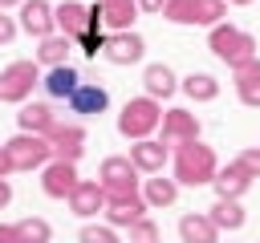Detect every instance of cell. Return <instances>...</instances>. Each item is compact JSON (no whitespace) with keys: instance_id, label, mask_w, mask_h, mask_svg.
Masks as SVG:
<instances>
[{"instance_id":"20","label":"cell","mask_w":260,"mask_h":243,"mask_svg":"<svg viewBox=\"0 0 260 243\" xmlns=\"http://www.w3.org/2000/svg\"><path fill=\"white\" fill-rule=\"evenodd\" d=\"M252 182L256 178H248L236 162H228V166H219L215 170V178H211V186H215V198H244L248 190H252Z\"/></svg>"},{"instance_id":"13","label":"cell","mask_w":260,"mask_h":243,"mask_svg":"<svg viewBox=\"0 0 260 243\" xmlns=\"http://www.w3.org/2000/svg\"><path fill=\"white\" fill-rule=\"evenodd\" d=\"M65 202H69V211H73L77 219H98V211H106V186H102L98 178H93V182L81 178V182L69 190Z\"/></svg>"},{"instance_id":"5","label":"cell","mask_w":260,"mask_h":243,"mask_svg":"<svg viewBox=\"0 0 260 243\" xmlns=\"http://www.w3.org/2000/svg\"><path fill=\"white\" fill-rule=\"evenodd\" d=\"M142 215H146L142 186H118V190H106V223H110V227L130 231Z\"/></svg>"},{"instance_id":"1","label":"cell","mask_w":260,"mask_h":243,"mask_svg":"<svg viewBox=\"0 0 260 243\" xmlns=\"http://www.w3.org/2000/svg\"><path fill=\"white\" fill-rule=\"evenodd\" d=\"M171 162H175V182L179 186H207L219 170V158L207 142H183L171 150Z\"/></svg>"},{"instance_id":"10","label":"cell","mask_w":260,"mask_h":243,"mask_svg":"<svg viewBox=\"0 0 260 243\" xmlns=\"http://www.w3.org/2000/svg\"><path fill=\"white\" fill-rule=\"evenodd\" d=\"M45 138L53 146V158H61V162H77L85 154V126L81 122H57Z\"/></svg>"},{"instance_id":"21","label":"cell","mask_w":260,"mask_h":243,"mask_svg":"<svg viewBox=\"0 0 260 243\" xmlns=\"http://www.w3.org/2000/svg\"><path fill=\"white\" fill-rule=\"evenodd\" d=\"M232 89H236V97H240L248 109H260V57L248 61V65H240V69L232 73Z\"/></svg>"},{"instance_id":"19","label":"cell","mask_w":260,"mask_h":243,"mask_svg":"<svg viewBox=\"0 0 260 243\" xmlns=\"http://www.w3.org/2000/svg\"><path fill=\"white\" fill-rule=\"evenodd\" d=\"M142 89H146V97H154V101H167V97H175L179 93V77H175V69L171 65H146L142 69Z\"/></svg>"},{"instance_id":"24","label":"cell","mask_w":260,"mask_h":243,"mask_svg":"<svg viewBox=\"0 0 260 243\" xmlns=\"http://www.w3.org/2000/svg\"><path fill=\"white\" fill-rule=\"evenodd\" d=\"M179 239L183 243H219V227L207 219V215H183L179 219Z\"/></svg>"},{"instance_id":"28","label":"cell","mask_w":260,"mask_h":243,"mask_svg":"<svg viewBox=\"0 0 260 243\" xmlns=\"http://www.w3.org/2000/svg\"><path fill=\"white\" fill-rule=\"evenodd\" d=\"M228 16V0H195V12H191V24H203V28H215L219 20Z\"/></svg>"},{"instance_id":"27","label":"cell","mask_w":260,"mask_h":243,"mask_svg":"<svg viewBox=\"0 0 260 243\" xmlns=\"http://www.w3.org/2000/svg\"><path fill=\"white\" fill-rule=\"evenodd\" d=\"M142 198H146V207H171L179 198V182L167 178V174H150L142 182Z\"/></svg>"},{"instance_id":"25","label":"cell","mask_w":260,"mask_h":243,"mask_svg":"<svg viewBox=\"0 0 260 243\" xmlns=\"http://www.w3.org/2000/svg\"><path fill=\"white\" fill-rule=\"evenodd\" d=\"M65 57H73V36H61V32H53V36H45V40H37V65H65Z\"/></svg>"},{"instance_id":"34","label":"cell","mask_w":260,"mask_h":243,"mask_svg":"<svg viewBox=\"0 0 260 243\" xmlns=\"http://www.w3.org/2000/svg\"><path fill=\"white\" fill-rule=\"evenodd\" d=\"M0 243H20V235H16V223H0Z\"/></svg>"},{"instance_id":"15","label":"cell","mask_w":260,"mask_h":243,"mask_svg":"<svg viewBox=\"0 0 260 243\" xmlns=\"http://www.w3.org/2000/svg\"><path fill=\"white\" fill-rule=\"evenodd\" d=\"M57 122H61V117H57L53 101H24L20 113H16V130H20V134H49Z\"/></svg>"},{"instance_id":"16","label":"cell","mask_w":260,"mask_h":243,"mask_svg":"<svg viewBox=\"0 0 260 243\" xmlns=\"http://www.w3.org/2000/svg\"><path fill=\"white\" fill-rule=\"evenodd\" d=\"M98 182H102L106 190H118V186H142V182H138V170H134V162H130L126 154H110V158H102V166H98Z\"/></svg>"},{"instance_id":"33","label":"cell","mask_w":260,"mask_h":243,"mask_svg":"<svg viewBox=\"0 0 260 243\" xmlns=\"http://www.w3.org/2000/svg\"><path fill=\"white\" fill-rule=\"evenodd\" d=\"M16 32H20V24H16L8 12H0V45H12V40H16Z\"/></svg>"},{"instance_id":"38","label":"cell","mask_w":260,"mask_h":243,"mask_svg":"<svg viewBox=\"0 0 260 243\" xmlns=\"http://www.w3.org/2000/svg\"><path fill=\"white\" fill-rule=\"evenodd\" d=\"M12 4H24V0H0V12H4V8H12Z\"/></svg>"},{"instance_id":"9","label":"cell","mask_w":260,"mask_h":243,"mask_svg":"<svg viewBox=\"0 0 260 243\" xmlns=\"http://www.w3.org/2000/svg\"><path fill=\"white\" fill-rule=\"evenodd\" d=\"M65 109H69L73 117H102V113L110 109V89L98 85V81H81V85L69 93Z\"/></svg>"},{"instance_id":"3","label":"cell","mask_w":260,"mask_h":243,"mask_svg":"<svg viewBox=\"0 0 260 243\" xmlns=\"http://www.w3.org/2000/svg\"><path fill=\"white\" fill-rule=\"evenodd\" d=\"M158 122H162V105L142 93V97H130V101L122 105V113H118V134L130 138V142H138V138H150V134L158 130Z\"/></svg>"},{"instance_id":"29","label":"cell","mask_w":260,"mask_h":243,"mask_svg":"<svg viewBox=\"0 0 260 243\" xmlns=\"http://www.w3.org/2000/svg\"><path fill=\"white\" fill-rule=\"evenodd\" d=\"M16 235H20V243H53V227H49V219H37V215L20 219V223H16Z\"/></svg>"},{"instance_id":"36","label":"cell","mask_w":260,"mask_h":243,"mask_svg":"<svg viewBox=\"0 0 260 243\" xmlns=\"http://www.w3.org/2000/svg\"><path fill=\"white\" fill-rule=\"evenodd\" d=\"M8 202H12V186H8V178L0 174V211H4Z\"/></svg>"},{"instance_id":"14","label":"cell","mask_w":260,"mask_h":243,"mask_svg":"<svg viewBox=\"0 0 260 243\" xmlns=\"http://www.w3.org/2000/svg\"><path fill=\"white\" fill-rule=\"evenodd\" d=\"M16 24H20V32H28V36H37V40L53 36V32H57V24H53V4H49V0H24Z\"/></svg>"},{"instance_id":"30","label":"cell","mask_w":260,"mask_h":243,"mask_svg":"<svg viewBox=\"0 0 260 243\" xmlns=\"http://www.w3.org/2000/svg\"><path fill=\"white\" fill-rule=\"evenodd\" d=\"M77 243H118V227H110V223H85L77 231Z\"/></svg>"},{"instance_id":"4","label":"cell","mask_w":260,"mask_h":243,"mask_svg":"<svg viewBox=\"0 0 260 243\" xmlns=\"http://www.w3.org/2000/svg\"><path fill=\"white\" fill-rule=\"evenodd\" d=\"M4 154H8L12 170H41V166L53 162V146H49L45 134H20V130H16V134L4 142Z\"/></svg>"},{"instance_id":"32","label":"cell","mask_w":260,"mask_h":243,"mask_svg":"<svg viewBox=\"0 0 260 243\" xmlns=\"http://www.w3.org/2000/svg\"><path fill=\"white\" fill-rule=\"evenodd\" d=\"M248 178H260V146H252V150H240L236 158H232Z\"/></svg>"},{"instance_id":"11","label":"cell","mask_w":260,"mask_h":243,"mask_svg":"<svg viewBox=\"0 0 260 243\" xmlns=\"http://www.w3.org/2000/svg\"><path fill=\"white\" fill-rule=\"evenodd\" d=\"M81 178H77V162H61V158H53L49 166H41V190L49 194V198H69V190L77 186Z\"/></svg>"},{"instance_id":"6","label":"cell","mask_w":260,"mask_h":243,"mask_svg":"<svg viewBox=\"0 0 260 243\" xmlns=\"http://www.w3.org/2000/svg\"><path fill=\"white\" fill-rule=\"evenodd\" d=\"M37 85H41V65H37V61H12V65H4V73H0V101L24 105Z\"/></svg>"},{"instance_id":"18","label":"cell","mask_w":260,"mask_h":243,"mask_svg":"<svg viewBox=\"0 0 260 243\" xmlns=\"http://www.w3.org/2000/svg\"><path fill=\"white\" fill-rule=\"evenodd\" d=\"M81 85V73L65 61V65H53L45 77H41V89L49 93V101H69V93Z\"/></svg>"},{"instance_id":"26","label":"cell","mask_w":260,"mask_h":243,"mask_svg":"<svg viewBox=\"0 0 260 243\" xmlns=\"http://www.w3.org/2000/svg\"><path fill=\"white\" fill-rule=\"evenodd\" d=\"M207 219H211L219 231H240V227L248 223V215H244L240 198H215V202H211V211H207Z\"/></svg>"},{"instance_id":"35","label":"cell","mask_w":260,"mask_h":243,"mask_svg":"<svg viewBox=\"0 0 260 243\" xmlns=\"http://www.w3.org/2000/svg\"><path fill=\"white\" fill-rule=\"evenodd\" d=\"M167 0H138V12H162Z\"/></svg>"},{"instance_id":"22","label":"cell","mask_w":260,"mask_h":243,"mask_svg":"<svg viewBox=\"0 0 260 243\" xmlns=\"http://www.w3.org/2000/svg\"><path fill=\"white\" fill-rule=\"evenodd\" d=\"M98 12L110 32H122L138 20V0H98Z\"/></svg>"},{"instance_id":"39","label":"cell","mask_w":260,"mask_h":243,"mask_svg":"<svg viewBox=\"0 0 260 243\" xmlns=\"http://www.w3.org/2000/svg\"><path fill=\"white\" fill-rule=\"evenodd\" d=\"M228 4H252V0H228Z\"/></svg>"},{"instance_id":"8","label":"cell","mask_w":260,"mask_h":243,"mask_svg":"<svg viewBox=\"0 0 260 243\" xmlns=\"http://www.w3.org/2000/svg\"><path fill=\"white\" fill-rule=\"evenodd\" d=\"M102 53H106V61H114V65H138V61L146 57V40H142V32H134V28L106 32Z\"/></svg>"},{"instance_id":"31","label":"cell","mask_w":260,"mask_h":243,"mask_svg":"<svg viewBox=\"0 0 260 243\" xmlns=\"http://www.w3.org/2000/svg\"><path fill=\"white\" fill-rule=\"evenodd\" d=\"M130 243H162V235H158V223L142 215V219L130 227Z\"/></svg>"},{"instance_id":"2","label":"cell","mask_w":260,"mask_h":243,"mask_svg":"<svg viewBox=\"0 0 260 243\" xmlns=\"http://www.w3.org/2000/svg\"><path fill=\"white\" fill-rule=\"evenodd\" d=\"M207 49L236 73L240 65H248V61H256V36L252 32H244V28H236V24H215V28H207Z\"/></svg>"},{"instance_id":"7","label":"cell","mask_w":260,"mask_h":243,"mask_svg":"<svg viewBox=\"0 0 260 243\" xmlns=\"http://www.w3.org/2000/svg\"><path fill=\"white\" fill-rule=\"evenodd\" d=\"M199 138V117L191 109H162V122H158V142H167L171 150L183 146V142H195Z\"/></svg>"},{"instance_id":"17","label":"cell","mask_w":260,"mask_h":243,"mask_svg":"<svg viewBox=\"0 0 260 243\" xmlns=\"http://www.w3.org/2000/svg\"><path fill=\"white\" fill-rule=\"evenodd\" d=\"M89 12H93V8H85L81 0H61V4L53 8V24H57L61 36H77V32L89 28Z\"/></svg>"},{"instance_id":"37","label":"cell","mask_w":260,"mask_h":243,"mask_svg":"<svg viewBox=\"0 0 260 243\" xmlns=\"http://www.w3.org/2000/svg\"><path fill=\"white\" fill-rule=\"evenodd\" d=\"M0 174H4V178L12 174V162H8V154H4V146H0Z\"/></svg>"},{"instance_id":"23","label":"cell","mask_w":260,"mask_h":243,"mask_svg":"<svg viewBox=\"0 0 260 243\" xmlns=\"http://www.w3.org/2000/svg\"><path fill=\"white\" fill-rule=\"evenodd\" d=\"M179 93H187L195 105H207V101L219 97V77L215 73H187L179 81Z\"/></svg>"},{"instance_id":"12","label":"cell","mask_w":260,"mask_h":243,"mask_svg":"<svg viewBox=\"0 0 260 243\" xmlns=\"http://www.w3.org/2000/svg\"><path fill=\"white\" fill-rule=\"evenodd\" d=\"M126 158H130L134 170H142V174H162V166H167V158H171V146L158 142V138H138V142H130V154H126Z\"/></svg>"}]
</instances>
